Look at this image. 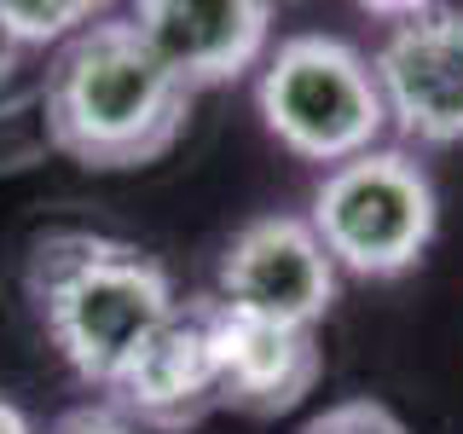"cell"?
<instances>
[{"mask_svg":"<svg viewBox=\"0 0 463 434\" xmlns=\"http://www.w3.org/2000/svg\"><path fill=\"white\" fill-rule=\"evenodd\" d=\"M18 64H24V47H18V35L6 29V18H0V87L18 76Z\"/></svg>","mask_w":463,"mask_h":434,"instance_id":"cell-13","label":"cell"},{"mask_svg":"<svg viewBox=\"0 0 463 434\" xmlns=\"http://www.w3.org/2000/svg\"><path fill=\"white\" fill-rule=\"evenodd\" d=\"M24 296L58 359L87 388H116L139 347L180 313L163 260L105 231H47L29 250Z\"/></svg>","mask_w":463,"mask_h":434,"instance_id":"cell-1","label":"cell"},{"mask_svg":"<svg viewBox=\"0 0 463 434\" xmlns=\"http://www.w3.org/2000/svg\"><path fill=\"white\" fill-rule=\"evenodd\" d=\"M209 301V342H214V376H221V405L250 417H284L318 388L325 354L313 330H289L255 313H232L214 296Z\"/></svg>","mask_w":463,"mask_h":434,"instance_id":"cell-8","label":"cell"},{"mask_svg":"<svg viewBox=\"0 0 463 434\" xmlns=\"http://www.w3.org/2000/svg\"><path fill=\"white\" fill-rule=\"evenodd\" d=\"M371 70L388 127L417 145H463V12L400 6Z\"/></svg>","mask_w":463,"mask_h":434,"instance_id":"cell-6","label":"cell"},{"mask_svg":"<svg viewBox=\"0 0 463 434\" xmlns=\"http://www.w3.org/2000/svg\"><path fill=\"white\" fill-rule=\"evenodd\" d=\"M0 18L18 35V47H47V41H76L87 24H99L93 6L70 0V6H41V0H0Z\"/></svg>","mask_w":463,"mask_h":434,"instance_id":"cell-10","label":"cell"},{"mask_svg":"<svg viewBox=\"0 0 463 434\" xmlns=\"http://www.w3.org/2000/svg\"><path fill=\"white\" fill-rule=\"evenodd\" d=\"M47 434H145L134 417H122L116 405H70L52 417Z\"/></svg>","mask_w":463,"mask_h":434,"instance_id":"cell-12","label":"cell"},{"mask_svg":"<svg viewBox=\"0 0 463 434\" xmlns=\"http://www.w3.org/2000/svg\"><path fill=\"white\" fill-rule=\"evenodd\" d=\"M192 87L163 70L134 18H99L64 41L41 87L47 145L81 168H145L180 139Z\"/></svg>","mask_w":463,"mask_h":434,"instance_id":"cell-2","label":"cell"},{"mask_svg":"<svg viewBox=\"0 0 463 434\" xmlns=\"http://www.w3.org/2000/svg\"><path fill=\"white\" fill-rule=\"evenodd\" d=\"M0 434H35V423H29L12 400H0Z\"/></svg>","mask_w":463,"mask_h":434,"instance_id":"cell-14","label":"cell"},{"mask_svg":"<svg viewBox=\"0 0 463 434\" xmlns=\"http://www.w3.org/2000/svg\"><path fill=\"white\" fill-rule=\"evenodd\" d=\"M342 267L318 243L313 221L301 214H260L221 250L214 301L232 313H255L289 330H313L336 307Z\"/></svg>","mask_w":463,"mask_h":434,"instance_id":"cell-5","label":"cell"},{"mask_svg":"<svg viewBox=\"0 0 463 434\" xmlns=\"http://www.w3.org/2000/svg\"><path fill=\"white\" fill-rule=\"evenodd\" d=\"M255 110L289 156L342 168L376 151L388 134V105L371 58L342 35H289L267 52L255 81Z\"/></svg>","mask_w":463,"mask_h":434,"instance_id":"cell-3","label":"cell"},{"mask_svg":"<svg viewBox=\"0 0 463 434\" xmlns=\"http://www.w3.org/2000/svg\"><path fill=\"white\" fill-rule=\"evenodd\" d=\"M116 411L151 429H192L221 405L214 376V342H209V301H180V313L139 347V359L116 376Z\"/></svg>","mask_w":463,"mask_h":434,"instance_id":"cell-9","label":"cell"},{"mask_svg":"<svg viewBox=\"0 0 463 434\" xmlns=\"http://www.w3.org/2000/svg\"><path fill=\"white\" fill-rule=\"evenodd\" d=\"M139 41L163 58L180 87H221L272 52V6L267 0H145L128 12Z\"/></svg>","mask_w":463,"mask_h":434,"instance_id":"cell-7","label":"cell"},{"mask_svg":"<svg viewBox=\"0 0 463 434\" xmlns=\"http://www.w3.org/2000/svg\"><path fill=\"white\" fill-rule=\"evenodd\" d=\"M301 434H411V429L376 400H342V405H330V411H318Z\"/></svg>","mask_w":463,"mask_h":434,"instance_id":"cell-11","label":"cell"},{"mask_svg":"<svg viewBox=\"0 0 463 434\" xmlns=\"http://www.w3.org/2000/svg\"><path fill=\"white\" fill-rule=\"evenodd\" d=\"M307 221L342 272L400 278L434 243L440 203H434V180L411 151L376 145L342 168H325V180L313 185Z\"/></svg>","mask_w":463,"mask_h":434,"instance_id":"cell-4","label":"cell"}]
</instances>
